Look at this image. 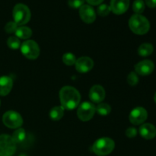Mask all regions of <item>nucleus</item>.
<instances>
[{"instance_id": "nucleus-7", "label": "nucleus", "mask_w": 156, "mask_h": 156, "mask_svg": "<svg viewBox=\"0 0 156 156\" xmlns=\"http://www.w3.org/2000/svg\"><path fill=\"white\" fill-rule=\"evenodd\" d=\"M3 123L10 129H17L23 124V119L18 112L9 111L5 113L2 117Z\"/></svg>"}, {"instance_id": "nucleus-25", "label": "nucleus", "mask_w": 156, "mask_h": 156, "mask_svg": "<svg viewBox=\"0 0 156 156\" xmlns=\"http://www.w3.org/2000/svg\"><path fill=\"white\" fill-rule=\"evenodd\" d=\"M98 14L101 16L105 17L107 15H108L110 14V12H111V7L109 5L106 4H102L101 5H99V7L98 8Z\"/></svg>"}, {"instance_id": "nucleus-9", "label": "nucleus", "mask_w": 156, "mask_h": 156, "mask_svg": "<svg viewBox=\"0 0 156 156\" xmlns=\"http://www.w3.org/2000/svg\"><path fill=\"white\" fill-rule=\"evenodd\" d=\"M148 117V113L145 108L138 107L133 110L129 114V121L134 125H140L144 123Z\"/></svg>"}, {"instance_id": "nucleus-27", "label": "nucleus", "mask_w": 156, "mask_h": 156, "mask_svg": "<svg viewBox=\"0 0 156 156\" xmlns=\"http://www.w3.org/2000/svg\"><path fill=\"white\" fill-rule=\"evenodd\" d=\"M17 28H18V24L15 21H9L5 26V30L9 34L15 33Z\"/></svg>"}, {"instance_id": "nucleus-16", "label": "nucleus", "mask_w": 156, "mask_h": 156, "mask_svg": "<svg viewBox=\"0 0 156 156\" xmlns=\"http://www.w3.org/2000/svg\"><path fill=\"white\" fill-rule=\"evenodd\" d=\"M13 85V81L9 76L0 77V95L5 96L11 91Z\"/></svg>"}, {"instance_id": "nucleus-15", "label": "nucleus", "mask_w": 156, "mask_h": 156, "mask_svg": "<svg viewBox=\"0 0 156 156\" xmlns=\"http://www.w3.org/2000/svg\"><path fill=\"white\" fill-rule=\"evenodd\" d=\"M140 133L146 140H152L156 136V128L151 123H145L140 127Z\"/></svg>"}, {"instance_id": "nucleus-5", "label": "nucleus", "mask_w": 156, "mask_h": 156, "mask_svg": "<svg viewBox=\"0 0 156 156\" xmlns=\"http://www.w3.org/2000/svg\"><path fill=\"white\" fill-rule=\"evenodd\" d=\"M16 151V143L9 135L0 136V156H12Z\"/></svg>"}, {"instance_id": "nucleus-2", "label": "nucleus", "mask_w": 156, "mask_h": 156, "mask_svg": "<svg viewBox=\"0 0 156 156\" xmlns=\"http://www.w3.org/2000/svg\"><path fill=\"white\" fill-rule=\"evenodd\" d=\"M129 26L130 30L136 34L143 35L147 33L150 28L149 21L146 17L136 14L129 20Z\"/></svg>"}, {"instance_id": "nucleus-4", "label": "nucleus", "mask_w": 156, "mask_h": 156, "mask_svg": "<svg viewBox=\"0 0 156 156\" xmlns=\"http://www.w3.org/2000/svg\"><path fill=\"white\" fill-rule=\"evenodd\" d=\"M14 21L18 25L25 24L30 19V11L27 5L24 4H17L13 9Z\"/></svg>"}, {"instance_id": "nucleus-33", "label": "nucleus", "mask_w": 156, "mask_h": 156, "mask_svg": "<svg viewBox=\"0 0 156 156\" xmlns=\"http://www.w3.org/2000/svg\"><path fill=\"white\" fill-rule=\"evenodd\" d=\"M0 104H1V102H0Z\"/></svg>"}, {"instance_id": "nucleus-23", "label": "nucleus", "mask_w": 156, "mask_h": 156, "mask_svg": "<svg viewBox=\"0 0 156 156\" xmlns=\"http://www.w3.org/2000/svg\"><path fill=\"white\" fill-rule=\"evenodd\" d=\"M133 10L138 15L143 13L145 10V2L143 0H135L133 4Z\"/></svg>"}, {"instance_id": "nucleus-21", "label": "nucleus", "mask_w": 156, "mask_h": 156, "mask_svg": "<svg viewBox=\"0 0 156 156\" xmlns=\"http://www.w3.org/2000/svg\"><path fill=\"white\" fill-rule=\"evenodd\" d=\"M96 111L101 116H107L111 113V108L108 104L100 103L96 107Z\"/></svg>"}, {"instance_id": "nucleus-12", "label": "nucleus", "mask_w": 156, "mask_h": 156, "mask_svg": "<svg viewBox=\"0 0 156 156\" xmlns=\"http://www.w3.org/2000/svg\"><path fill=\"white\" fill-rule=\"evenodd\" d=\"M75 66H76V69L79 73H86L93 68L94 62L91 58L83 56V57H80L79 59H76Z\"/></svg>"}, {"instance_id": "nucleus-29", "label": "nucleus", "mask_w": 156, "mask_h": 156, "mask_svg": "<svg viewBox=\"0 0 156 156\" xmlns=\"http://www.w3.org/2000/svg\"><path fill=\"white\" fill-rule=\"evenodd\" d=\"M126 135L129 138H133L137 135V129L135 127H129L126 130Z\"/></svg>"}, {"instance_id": "nucleus-19", "label": "nucleus", "mask_w": 156, "mask_h": 156, "mask_svg": "<svg viewBox=\"0 0 156 156\" xmlns=\"http://www.w3.org/2000/svg\"><path fill=\"white\" fill-rule=\"evenodd\" d=\"M154 50L153 46L151 44H143L140 46L138 49V53L141 56H150Z\"/></svg>"}, {"instance_id": "nucleus-18", "label": "nucleus", "mask_w": 156, "mask_h": 156, "mask_svg": "<svg viewBox=\"0 0 156 156\" xmlns=\"http://www.w3.org/2000/svg\"><path fill=\"white\" fill-rule=\"evenodd\" d=\"M64 115V108L62 106L54 107L50 112V117L54 121L59 120Z\"/></svg>"}, {"instance_id": "nucleus-31", "label": "nucleus", "mask_w": 156, "mask_h": 156, "mask_svg": "<svg viewBox=\"0 0 156 156\" xmlns=\"http://www.w3.org/2000/svg\"><path fill=\"white\" fill-rule=\"evenodd\" d=\"M86 1L91 5H100L101 3H102L104 0H86Z\"/></svg>"}, {"instance_id": "nucleus-6", "label": "nucleus", "mask_w": 156, "mask_h": 156, "mask_svg": "<svg viewBox=\"0 0 156 156\" xmlns=\"http://www.w3.org/2000/svg\"><path fill=\"white\" fill-rule=\"evenodd\" d=\"M21 51L26 58L29 59H35L39 56L40 48L35 41L28 40L21 45Z\"/></svg>"}, {"instance_id": "nucleus-17", "label": "nucleus", "mask_w": 156, "mask_h": 156, "mask_svg": "<svg viewBox=\"0 0 156 156\" xmlns=\"http://www.w3.org/2000/svg\"><path fill=\"white\" fill-rule=\"evenodd\" d=\"M15 33V36L20 39H28L31 37L32 30L30 27H25V26H21V27H18Z\"/></svg>"}, {"instance_id": "nucleus-20", "label": "nucleus", "mask_w": 156, "mask_h": 156, "mask_svg": "<svg viewBox=\"0 0 156 156\" xmlns=\"http://www.w3.org/2000/svg\"><path fill=\"white\" fill-rule=\"evenodd\" d=\"M12 139L16 143H22L26 138V133L23 128H18L14 132L12 135Z\"/></svg>"}, {"instance_id": "nucleus-22", "label": "nucleus", "mask_w": 156, "mask_h": 156, "mask_svg": "<svg viewBox=\"0 0 156 156\" xmlns=\"http://www.w3.org/2000/svg\"><path fill=\"white\" fill-rule=\"evenodd\" d=\"M8 47L12 50H18L21 47V42H20L19 38L17 37H10L7 41Z\"/></svg>"}, {"instance_id": "nucleus-24", "label": "nucleus", "mask_w": 156, "mask_h": 156, "mask_svg": "<svg viewBox=\"0 0 156 156\" xmlns=\"http://www.w3.org/2000/svg\"><path fill=\"white\" fill-rule=\"evenodd\" d=\"M62 61L66 65L73 66L76 62V56L72 53H66L62 56Z\"/></svg>"}, {"instance_id": "nucleus-11", "label": "nucleus", "mask_w": 156, "mask_h": 156, "mask_svg": "<svg viewBox=\"0 0 156 156\" xmlns=\"http://www.w3.org/2000/svg\"><path fill=\"white\" fill-rule=\"evenodd\" d=\"M155 69V65L153 62L149 59H145L138 62L135 66V71L136 74L140 76H148L153 72Z\"/></svg>"}, {"instance_id": "nucleus-30", "label": "nucleus", "mask_w": 156, "mask_h": 156, "mask_svg": "<svg viewBox=\"0 0 156 156\" xmlns=\"http://www.w3.org/2000/svg\"><path fill=\"white\" fill-rule=\"evenodd\" d=\"M146 3L149 8H153L156 7V0H146Z\"/></svg>"}, {"instance_id": "nucleus-1", "label": "nucleus", "mask_w": 156, "mask_h": 156, "mask_svg": "<svg viewBox=\"0 0 156 156\" xmlns=\"http://www.w3.org/2000/svg\"><path fill=\"white\" fill-rule=\"evenodd\" d=\"M59 99L64 110L75 109L79 106L81 95L77 89L71 86H64L59 91Z\"/></svg>"}, {"instance_id": "nucleus-14", "label": "nucleus", "mask_w": 156, "mask_h": 156, "mask_svg": "<svg viewBox=\"0 0 156 156\" xmlns=\"http://www.w3.org/2000/svg\"><path fill=\"white\" fill-rule=\"evenodd\" d=\"M129 6V0H111V12L116 15H122L127 11Z\"/></svg>"}, {"instance_id": "nucleus-3", "label": "nucleus", "mask_w": 156, "mask_h": 156, "mask_svg": "<svg viewBox=\"0 0 156 156\" xmlns=\"http://www.w3.org/2000/svg\"><path fill=\"white\" fill-rule=\"evenodd\" d=\"M115 148V143L111 138L103 137L94 142L92 146V151L98 156H105L109 155Z\"/></svg>"}, {"instance_id": "nucleus-8", "label": "nucleus", "mask_w": 156, "mask_h": 156, "mask_svg": "<svg viewBox=\"0 0 156 156\" xmlns=\"http://www.w3.org/2000/svg\"><path fill=\"white\" fill-rule=\"evenodd\" d=\"M95 112V106L92 103L85 101L81 104L78 108L77 116L82 121L87 122L92 118Z\"/></svg>"}, {"instance_id": "nucleus-32", "label": "nucleus", "mask_w": 156, "mask_h": 156, "mask_svg": "<svg viewBox=\"0 0 156 156\" xmlns=\"http://www.w3.org/2000/svg\"><path fill=\"white\" fill-rule=\"evenodd\" d=\"M154 100H155V103H156V93H155V97H154Z\"/></svg>"}, {"instance_id": "nucleus-10", "label": "nucleus", "mask_w": 156, "mask_h": 156, "mask_svg": "<svg viewBox=\"0 0 156 156\" xmlns=\"http://www.w3.org/2000/svg\"><path fill=\"white\" fill-rule=\"evenodd\" d=\"M79 15L84 22L91 24L96 19V14L94 9L88 5H83L79 9Z\"/></svg>"}, {"instance_id": "nucleus-26", "label": "nucleus", "mask_w": 156, "mask_h": 156, "mask_svg": "<svg viewBox=\"0 0 156 156\" xmlns=\"http://www.w3.org/2000/svg\"><path fill=\"white\" fill-rule=\"evenodd\" d=\"M127 82L129 85L131 86H135L138 84L139 82V78L137 76V74L134 72H131L127 76Z\"/></svg>"}, {"instance_id": "nucleus-13", "label": "nucleus", "mask_w": 156, "mask_h": 156, "mask_svg": "<svg viewBox=\"0 0 156 156\" xmlns=\"http://www.w3.org/2000/svg\"><path fill=\"white\" fill-rule=\"evenodd\" d=\"M105 98V88L101 85H96L91 87L89 91V98L94 103L100 104Z\"/></svg>"}, {"instance_id": "nucleus-28", "label": "nucleus", "mask_w": 156, "mask_h": 156, "mask_svg": "<svg viewBox=\"0 0 156 156\" xmlns=\"http://www.w3.org/2000/svg\"><path fill=\"white\" fill-rule=\"evenodd\" d=\"M85 0H69V5L73 9H80L84 5Z\"/></svg>"}]
</instances>
